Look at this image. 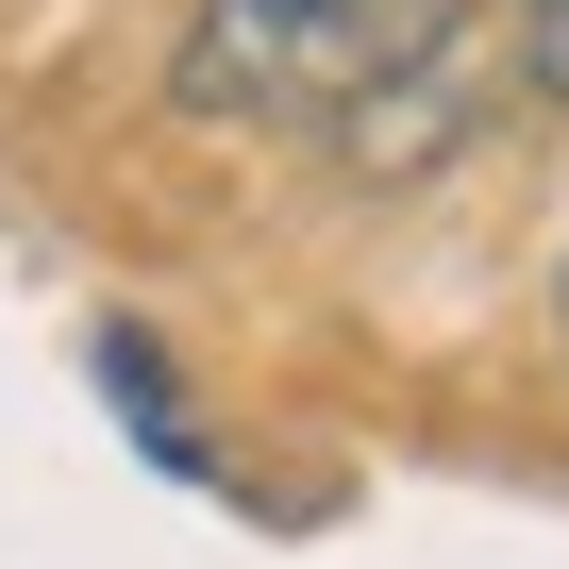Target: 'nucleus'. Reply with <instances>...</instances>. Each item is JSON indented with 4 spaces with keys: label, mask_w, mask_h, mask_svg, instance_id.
Segmentation results:
<instances>
[{
    "label": "nucleus",
    "mask_w": 569,
    "mask_h": 569,
    "mask_svg": "<svg viewBox=\"0 0 569 569\" xmlns=\"http://www.w3.org/2000/svg\"><path fill=\"white\" fill-rule=\"evenodd\" d=\"M452 34H469V0H184L168 118L184 134H352Z\"/></svg>",
    "instance_id": "f257e3e1"
},
{
    "label": "nucleus",
    "mask_w": 569,
    "mask_h": 569,
    "mask_svg": "<svg viewBox=\"0 0 569 569\" xmlns=\"http://www.w3.org/2000/svg\"><path fill=\"white\" fill-rule=\"evenodd\" d=\"M519 84L569 118V0H519Z\"/></svg>",
    "instance_id": "f03ea898"
},
{
    "label": "nucleus",
    "mask_w": 569,
    "mask_h": 569,
    "mask_svg": "<svg viewBox=\"0 0 569 569\" xmlns=\"http://www.w3.org/2000/svg\"><path fill=\"white\" fill-rule=\"evenodd\" d=\"M552 319H569V284H552Z\"/></svg>",
    "instance_id": "7ed1b4c3"
}]
</instances>
